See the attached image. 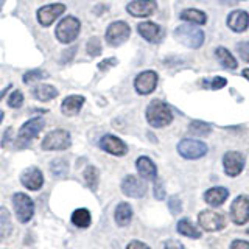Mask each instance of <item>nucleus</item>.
I'll return each mask as SVG.
<instances>
[{
  "mask_svg": "<svg viewBox=\"0 0 249 249\" xmlns=\"http://www.w3.org/2000/svg\"><path fill=\"white\" fill-rule=\"evenodd\" d=\"M146 120L153 128H165L173 122V112L167 103L153 100L146 107Z\"/></svg>",
  "mask_w": 249,
  "mask_h": 249,
  "instance_id": "f257e3e1",
  "label": "nucleus"
},
{
  "mask_svg": "<svg viewBox=\"0 0 249 249\" xmlns=\"http://www.w3.org/2000/svg\"><path fill=\"white\" fill-rule=\"evenodd\" d=\"M175 39L189 49H199V47L204 44V31L196 28L192 23H185V25H179L175 30Z\"/></svg>",
  "mask_w": 249,
  "mask_h": 249,
  "instance_id": "f03ea898",
  "label": "nucleus"
},
{
  "mask_svg": "<svg viewBox=\"0 0 249 249\" xmlns=\"http://www.w3.org/2000/svg\"><path fill=\"white\" fill-rule=\"evenodd\" d=\"M44 126H45V122L41 119V117H36V119H31V120L25 122L20 126V129L18 132V137L14 140L16 146L18 148L28 146L39 136V132L42 131Z\"/></svg>",
  "mask_w": 249,
  "mask_h": 249,
  "instance_id": "7ed1b4c3",
  "label": "nucleus"
},
{
  "mask_svg": "<svg viewBox=\"0 0 249 249\" xmlns=\"http://www.w3.org/2000/svg\"><path fill=\"white\" fill-rule=\"evenodd\" d=\"M80 20L73 18V16H67L56 25L54 35H56V39L61 44H72L78 37V35H80Z\"/></svg>",
  "mask_w": 249,
  "mask_h": 249,
  "instance_id": "20e7f679",
  "label": "nucleus"
},
{
  "mask_svg": "<svg viewBox=\"0 0 249 249\" xmlns=\"http://www.w3.org/2000/svg\"><path fill=\"white\" fill-rule=\"evenodd\" d=\"M72 145V137L66 129H54L49 132L42 140V150L45 151H62Z\"/></svg>",
  "mask_w": 249,
  "mask_h": 249,
  "instance_id": "39448f33",
  "label": "nucleus"
},
{
  "mask_svg": "<svg viewBox=\"0 0 249 249\" xmlns=\"http://www.w3.org/2000/svg\"><path fill=\"white\" fill-rule=\"evenodd\" d=\"M209 151V148L204 142L196 139H182L181 142L178 143V153L182 156L184 159L195 160V159H201L202 156H206Z\"/></svg>",
  "mask_w": 249,
  "mask_h": 249,
  "instance_id": "423d86ee",
  "label": "nucleus"
},
{
  "mask_svg": "<svg viewBox=\"0 0 249 249\" xmlns=\"http://www.w3.org/2000/svg\"><path fill=\"white\" fill-rule=\"evenodd\" d=\"M13 207L20 223H28L35 215V202L25 193L13 195Z\"/></svg>",
  "mask_w": 249,
  "mask_h": 249,
  "instance_id": "0eeeda50",
  "label": "nucleus"
},
{
  "mask_svg": "<svg viewBox=\"0 0 249 249\" xmlns=\"http://www.w3.org/2000/svg\"><path fill=\"white\" fill-rule=\"evenodd\" d=\"M131 35V28L126 22L115 20L106 30V42L111 47H119L123 42H126Z\"/></svg>",
  "mask_w": 249,
  "mask_h": 249,
  "instance_id": "6e6552de",
  "label": "nucleus"
},
{
  "mask_svg": "<svg viewBox=\"0 0 249 249\" xmlns=\"http://www.w3.org/2000/svg\"><path fill=\"white\" fill-rule=\"evenodd\" d=\"M198 224L207 232H218L224 229L226 220L221 213L213 212V210H202L198 215Z\"/></svg>",
  "mask_w": 249,
  "mask_h": 249,
  "instance_id": "1a4fd4ad",
  "label": "nucleus"
},
{
  "mask_svg": "<svg viewBox=\"0 0 249 249\" xmlns=\"http://www.w3.org/2000/svg\"><path fill=\"white\" fill-rule=\"evenodd\" d=\"M231 218L237 226H243L249 221V196L240 195L232 201Z\"/></svg>",
  "mask_w": 249,
  "mask_h": 249,
  "instance_id": "9d476101",
  "label": "nucleus"
},
{
  "mask_svg": "<svg viewBox=\"0 0 249 249\" xmlns=\"http://www.w3.org/2000/svg\"><path fill=\"white\" fill-rule=\"evenodd\" d=\"M158 81H159V76L154 70L140 72L134 80L136 92L140 93V95H148V93L154 92V89L158 88Z\"/></svg>",
  "mask_w": 249,
  "mask_h": 249,
  "instance_id": "9b49d317",
  "label": "nucleus"
},
{
  "mask_svg": "<svg viewBox=\"0 0 249 249\" xmlns=\"http://www.w3.org/2000/svg\"><path fill=\"white\" fill-rule=\"evenodd\" d=\"M223 167L224 173L228 176H238L245 168V156L238 151H228L223 156Z\"/></svg>",
  "mask_w": 249,
  "mask_h": 249,
  "instance_id": "f8f14e48",
  "label": "nucleus"
},
{
  "mask_svg": "<svg viewBox=\"0 0 249 249\" xmlns=\"http://www.w3.org/2000/svg\"><path fill=\"white\" fill-rule=\"evenodd\" d=\"M64 11H66V5H62V3L45 5L37 10V22L41 23L42 27H50L54 20L64 14Z\"/></svg>",
  "mask_w": 249,
  "mask_h": 249,
  "instance_id": "ddd939ff",
  "label": "nucleus"
},
{
  "mask_svg": "<svg viewBox=\"0 0 249 249\" xmlns=\"http://www.w3.org/2000/svg\"><path fill=\"white\" fill-rule=\"evenodd\" d=\"M122 192L129 198H142L146 193V185L134 175H128L122 181Z\"/></svg>",
  "mask_w": 249,
  "mask_h": 249,
  "instance_id": "4468645a",
  "label": "nucleus"
},
{
  "mask_svg": "<svg viewBox=\"0 0 249 249\" xmlns=\"http://www.w3.org/2000/svg\"><path fill=\"white\" fill-rule=\"evenodd\" d=\"M156 10H158L156 0H134L126 6V11L134 18H150Z\"/></svg>",
  "mask_w": 249,
  "mask_h": 249,
  "instance_id": "2eb2a0df",
  "label": "nucleus"
},
{
  "mask_svg": "<svg viewBox=\"0 0 249 249\" xmlns=\"http://www.w3.org/2000/svg\"><path fill=\"white\" fill-rule=\"evenodd\" d=\"M20 182L23 187H27L28 190H39L44 185V175L37 167H30L22 171L20 175Z\"/></svg>",
  "mask_w": 249,
  "mask_h": 249,
  "instance_id": "dca6fc26",
  "label": "nucleus"
},
{
  "mask_svg": "<svg viewBox=\"0 0 249 249\" xmlns=\"http://www.w3.org/2000/svg\"><path fill=\"white\" fill-rule=\"evenodd\" d=\"M100 148L112 156H124L128 153V146L124 145L123 140H120L119 137H115L112 134H106L101 137Z\"/></svg>",
  "mask_w": 249,
  "mask_h": 249,
  "instance_id": "f3484780",
  "label": "nucleus"
},
{
  "mask_svg": "<svg viewBox=\"0 0 249 249\" xmlns=\"http://www.w3.org/2000/svg\"><path fill=\"white\" fill-rule=\"evenodd\" d=\"M137 31L139 35L142 36L145 41L151 42V44H158L162 41V28L154 22H142L137 25Z\"/></svg>",
  "mask_w": 249,
  "mask_h": 249,
  "instance_id": "a211bd4d",
  "label": "nucleus"
},
{
  "mask_svg": "<svg viewBox=\"0 0 249 249\" xmlns=\"http://www.w3.org/2000/svg\"><path fill=\"white\" fill-rule=\"evenodd\" d=\"M136 168L139 171V175L142 176L145 181H156L158 179V167L156 163L146 158V156H140L136 160Z\"/></svg>",
  "mask_w": 249,
  "mask_h": 249,
  "instance_id": "6ab92c4d",
  "label": "nucleus"
},
{
  "mask_svg": "<svg viewBox=\"0 0 249 249\" xmlns=\"http://www.w3.org/2000/svg\"><path fill=\"white\" fill-rule=\"evenodd\" d=\"M228 27L233 31V33H243L249 27V14L246 11H232L228 16Z\"/></svg>",
  "mask_w": 249,
  "mask_h": 249,
  "instance_id": "aec40b11",
  "label": "nucleus"
},
{
  "mask_svg": "<svg viewBox=\"0 0 249 249\" xmlns=\"http://www.w3.org/2000/svg\"><path fill=\"white\" fill-rule=\"evenodd\" d=\"M84 97L83 95H69L64 98L61 105V111L67 117H73L81 111V107L84 105Z\"/></svg>",
  "mask_w": 249,
  "mask_h": 249,
  "instance_id": "412c9836",
  "label": "nucleus"
},
{
  "mask_svg": "<svg viewBox=\"0 0 249 249\" xmlns=\"http://www.w3.org/2000/svg\"><path fill=\"white\" fill-rule=\"evenodd\" d=\"M228 196H229L228 189H224V187H212V189H209L204 193V201L212 207H220L221 204H224Z\"/></svg>",
  "mask_w": 249,
  "mask_h": 249,
  "instance_id": "4be33fe9",
  "label": "nucleus"
},
{
  "mask_svg": "<svg viewBox=\"0 0 249 249\" xmlns=\"http://www.w3.org/2000/svg\"><path fill=\"white\" fill-rule=\"evenodd\" d=\"M114 218H115V223L122 226V228L128 226L132 220V207L128 204V202H120L115 209Z\"/></svg>",
  "mask_w": 249,
  "mask_h": 249,
  "instance_id": "5701e85b",
  "label": "nucleus"
},
{
  "mask_svg": "<svg viewBox=\"0 0 249 249\" xmlns=\"http://www.w3.org/2000/svg\"><path fill=\"white\" fill-rule=\"evenodd\" d=\"M33 97L39 101H50L58 97V90L53 88L52 84H37L36 88L31 90Z\"/></svg>",
  "mask_w": 249,
  "mask_h": 249,
  "instance_id": "b1692460",
  "label": "nucleus"
},
{
  "mask_svg": "<svg viewBox=\"0 0 249 249\" xmlns=\"http://www.w3.org/2000/svg\"><path fill=\"white\" fill-rule=\"evenodd\" d=\"M176 229L184 237H189V238H201V231L189 220V218H182V220H179Z\"/></svg>",
  "mask_w": 249,
  "mask_h": 249,
  "instance_id": "393cba45",
  "label": "nucleus"
},
{
  "mask_svg": "<svg viewBox=\"0 0 249 249\" xmlns=\"http://www.w3.org/2000/svg\"><path fill=\"white\" fill-rule=\"evenodd\" d=\"M181 19L189 23H193V25H204V23H207L206 13L195 10V8H187V10H184L181 13Z\"/></svg>",
  "mask_w": 249,
  "mask_h": 249,
  "instance_id": "a878e982",
  "label": "nucleus"
},
{
  "mask_svg": "<svg viewBox=\"0 0 249 249\" xmlns=\"http://www.w3.org/2000/svg\"><path fill=\"white\" fill-rule=\"evenodd\" d=\"M11 232H13L11 215L8 212V209L0 207V241L10 237Z\"/></svg>",
  "mask_w": 249,
  "mask_h": 249,
  "instance_id": "bb28decb",
  "label": "nucleus"
},
{
  "mask_svg": "<svg viewBox=\"0 0 249 249\" xmlns=\"http://www.w3.org/2000/svg\"><path fill=\"white\" fill-rule=\"evenodd\" d=\"M215 54H216L218 61H220V64H221L224 69H228V70L237 69L238 62H237L235 58L232 56V53H231L228 49H224V47H218V49L215 50Z\"/></svg>",
  "mask_w": 249,
  "mask_h": 249,
  "instance_id": "cd10ccee",
  "label": "nucleus"
},
{
  "mask_svg": "<svg viewBox=\"0 0 249 249\" xmlns=\"http://www.w3.org/2000/svg\"><path fill=\"white\" fill-rule=\"evenodd\" d=\"M72 223L76 226V228H81V229H86L90 226V221H92V216H90V212L88 209H76L75 212L72 213Z\"/></svg>",
  "mask_w": 249,
  "mask_h": 249,
  "instance_id": "c85d7f7f",
  "label": "nucleus"
},
{
  "mask_svg": "<svg viewBox=\"0 0 249 249\" xmlns=\"http://www.w3.org/2000/svg\"><path fill=\"white\" fill-rule=\"evenodd\" d=\"M210 131H212V126L206 122H201V120H193L189 124V132L193 136H199V137H204L209 136Z\"/></svg>",
  "mask_w": 249,
  "mask_h": 249,
  "instance_id": "c756f323",
  "label": "nucleus"
},
{
  "mask_svg": "<svg viewBox=\"0 0 249 249\" xmlns=\"http://www.w3.org/2000/svg\"><path fill=\"white\" fill-rule=\"evenodd\" d=\"M98 179H100V173H98V170H97L95 167L89 165L88 168L84 170V181H86V184H88L89 189L97 190V187H98Z\"/></svg>",
  "mask_w": 249,
  "mask_h": 249,
  "instance_id": "7c9ffc66",
  "label": "nucleus"
},
{
  "mask_svg": "<svg viewBox=\"0 0 249 249\" xmlns=\"http://www.w3.org/2000/svg\"><path fill=\"white\" fill-rule=\"evenodd\" d=\"M50 170L52 173L56 176V178H62L67 175L69 171V163L66 159H54L52 163H50Z\"/></svg>",
  "mask_w": 249,
  "mask_h": 249,
  "instance_id": "2f4dec72",
  "label": "nucleus"
},
{
  "mask_svg": "<svg viewBox=\"0 0 249 249\" xmlns=\"http://www.w3.org/2000/svg\"><path fill=\"white\" fill-rule=\"evenodd\" d=\"M44 78H49V73L44 72V70H28V72L22 76V80L25 84H30L35 81H41Z\"/></svg>",
  "mask_w": 249,
  "mask_h": 249,
  "instance_id": "473e14b6",
  "label": "nucleus"
},
{
  "mask_svg": "<svg viewBox=\"0 0 249 249\" xmlns=\"http://www.w3.org/2000/svg\"><path fill=\"white\" fill-rule=\"evenodd\" d=\"M226 84H228V80H226V78L215 76V78H212V80H204V81H202V88L218 90V89H223Z\"/></svg>",
  "mask_w": 249,
  "mask_h": 249,
  "instance_id": "72a5a7b5",
  "label": "nucleus"
},
{
  "mask_svg": "<svg viewBox=\"0 0 249 249\" xmlns=\"http://www.w3.org/2000/svg\"><path fill=\"white\" fill-rule=\"evenodd\" d=\"M88 53L92 58H97L101 54V41L100 37H90L88 41Z\"/></svg>",
  "mask_w": 249,
  "mask_h": 249,
  "instance_id": "f704fd0d",
  "label": "nucleus"
},
{
  "mask_svg": "<svg viewBox=\"0 0 249 249\" xmlns=\"http://www.w3.org/2000/svg\"><path fill=\"white\" fill-rule=\"evenodd\" d=\"M23 105V93L20 90H14L8 97V106L13 109H19Z\"/></svg>",
  "mask_w": 249,
  "mask_h": 249,
  "instance_id": "c9c22d12",
  "label": "nucleus"
},
{
  "mask_svg": "<svg viewBox=\"0 0 249 249\" xmlns=\"http://www.w3.org/2000/svg\"><path fill=\"white\" fill-rule=\"evenodd\" d=\"M168 209H170V212H173V213L181 212V210H182V202H181V199H179V196L173 195V196L168 199Z\"/></svg>",
  "mask_w": 249,
  "mask_h": 249,
  "instance_id": "e433bc0d",
  "label": "nucleus"
},
{
  "mask_svg": "<svg viewBox=\"0 0 249 249\" xmlns=\"http://www.w3.org/2000/svg\"><path fill=\"white\" fill-rule=\"evenodd\" d=\"M154 198L156 199H165V189H163V184L160 181H156L154 184Z\"/></svg>",
  "mask_w": 249,
  "mask_h": 249,
  "instance_id": "4c0bfd02",
  "label": "nucleus"
},
{
  "mask_svg": "<svg viewBox=\"0 0 249 249\" xmlns=\"http://www.w3.org/2000/svg\"><path fill=\"white\" fill-rule=\"evenodd\" d=\"M237 49H238L240 56L243 58L246 62H249V42H240Z\"/></svg>",
  "mask_w": 249,
  "mask_h": 249,
  "instance_id": "58836bf2",
  "label": "nucleus"
},
{
  "mask_svg": "<svg viewBox=\"0 0 249 249\" xmlns=\"http://www.w3.org/2000/svg\"><path fill=\"white\" fill-rule=\"evenodd\" d=\"M75 52H76V47H70L69 50L62 52V54H61V62H69V61H72V58L75 56Z\"/></svg>",
  "mask_w": 249,
  "mask_h": 249,
  "instance_id": "ea45409f",
  "label": "nucleus"
},
{
  "mask_svg": "<svg viewBox=\"0 0 249 249\" xmlns=\"http://www.w3.org/2000/svg\"><path fill=\"white\" fill-rule=\"evenodd\" d=\"M231 249H249V241H246V240H233L231 243Z\"/></svg>",
  "mask_w": 249,
  "mask_h": 249,
  "instance_id": "a19ab883",
  "label": "nucleus"
},
{
  "mask_svg": "<svg viewBox=\"0 0 249 249\" xmlns=\"http://www.w3.org/2000/svg\"><path fill=\"white\" fill-rule=\"evenodd\" d=\"M117 64V59L115 58H107V59H105V61H101L100 64H98V69L100 70H107L109 67H112V66H115Z\"/></svg>",
  "mask_w": 249,
  "mask_h": 249,
  "instance_id": "79ce46f5",
  "label": "nucleus"
},
{
  "mask_svg": "<svg viewBox=\"0 0 249 249\" xmlns=\"http://www.w3.org/2000/svg\"><path fill=\"white\" fill-rule=\"evenodd\" d=\"M165 249H185L184 245L178 240H168L165 243Z\"/></svg>",
  "mask_w": 249,
  "mask_h": 249,
  "instance_id": "37998d69",
  "label": "nucleus"
},
{
  "mask_svg": "<svg viewBox=\"0 0 249 249\" xmlns=\"http://www.w3.org/2000/svg\"><path fill=\"white\" fill-rule=\"evenodd\" d=\"M126 249H150V246L142 243V241H139V240H134V241H131V243L128 245Z\"/></svg>",
  "mask_w": 249,
  "mask_h": 249,
  "instance_id": "c03bdc74",
  "label": "nucleus"
},
{
  "mask_svg": "<svg viewBox=\"0 0 249 249\" xmlns=\"http://www.w3.org/2000/svg\"><path fill=\"white\" fill-rule=\"evenodd\" d=\"M11 132H13V129H11V128H8V129H6L5 139L2 140V146H6V145H8V142H10V139H11Z\"/></svg>",
  "mask_w": 249,
  "mask_h": 249,
  "instance_id": "a18cd8bd",
  "label": "nucleus"
},
{
  "mask_svg": "<svg viewBox=\"0 0 249 249\" xmlns=\"http://www.w3.org/2000/svg\"><path fill=\"white\" fill-rule=\"evenodd\" d=\"M106 11V6L105 5H98V6H95V10H93V13H95V14H101V13H105Z\"/></svg>",
  "mask_w": 249,
  "mask_h": 249,
  "instance_id": "49530a36",
  "label": "nucleus"
},
{
  "mask_svg": "<svg viewBox=\"0 0 249 249\" xmlns=\"http://www.w3.org/2000/svg\"><path fill=\"white\" fill-rule=\"evenodd\" d=\"M10 89H11V84H8V86H6V88H5L3 90H0V100H2V98H3V97L6 95V92L10 90Z\"/></svg>",
  "mask_w": 249,
  "mask_h": 249,
  "instance_id": "de8ad7c7",
  "label": "nucleus"
},
{
  "mask_svg": "<svg viewBox=\"0 0 249 249\" xmlns=\"http://www.w3.org/2000/svg\"><path fill=\"white\" fill-rule=\"evenodd\" d=\"M243 76L249 81V69H245V70H243Z\"/></svg>",
  "mask_w": 249,
  "mask_h": 249,
  "instance_id": "09e8293b",
  "label": "nucleus"
},
{
  "mask_svg": "<svg viewBox=\"0 0 249 249\" xmlns=\"http://www.w3.org/2000/svg\"><path fill=\"white\" fill-rule=\"evenodd\" d=\"M3 3H5V0H0V11H2V8H3Z\"/></svg>",
  "mask_w": 249,
  "mask_h": 249,
  "instance_id": "8fccbe9b",
  "label": "nucleus"
},
{
  "mask_svg": "<svg viewBox=\"0 0 249 249\" xmlns=\"http://www.w3.org/2000/svg\"><path fill=\"white\" fill-rule=\"evenodd\" d=\"M2 120H3V112L0 111V123H2Z\"/></svg>",
  "mask_w": 249,
  "mask_h": 249,
  "instance_id": "3c124183",
  "label": "nucleus"
},
{
  "mask_svg": "<svg viewBox=\"0 0 249 249\" xmlns=\"http://www.w3.org/2000/svg\"><path fill=\"white\" fill-rule=\"evenodd\" d=\"M248 233H249V229H248Z\"/></svg>",
  "mask_w": 249,
  "mask_h": 249,
  "instance_id": "603ef678",
  "label": "nucleus"
}]
</instances>
